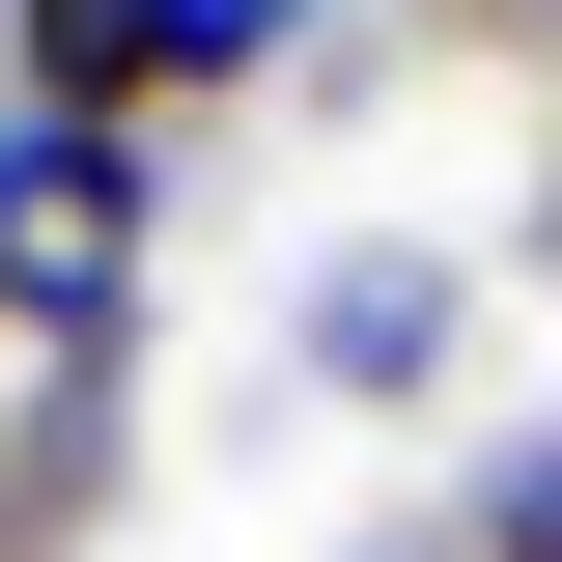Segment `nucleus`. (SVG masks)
<instances>
[{"label":"nucleus","instance_id":"39448f33","mask_svg":"<svg viewBox=\"0 0 562 562\" xmlns=\"http://www.w3.org/2000/svg\"><path fill=\"white\" fill-rule=\"evenodd\" d=\"M140 29H169V113H281L338 57V0H140Z\"/></svg>","mask_w":562,"mask_h":562},{"label":"nucleus","instance_id":"20e7f679","mask_svg":"<svg viewBox=\"0 0 562 562\" xmlns=\"http://www.w3.org/2000/svg\"><path fill=\"white\" fill-rule=\"evenodd\" d=\"M0 113L140 140V113H169V29H140V0H0Z\"/></svg>","mask_w":562,"mask_h":562},{"label":"nucleus","instance_id":"f03ea898","mask_svg":"<svg viewBox=\"0 0 562 562\" xmlns=\"http://www.w3.org/2000/svg\"><path fill=\"white\" fill-rule=\"evenodd\" d=\"M479 338H506V254H479V225H338V254L281 281V366H310L338 422H450Z\"/></svg>","mask_w":562,"mask_h":562},{"label":"nucleus","instance_id":"423d86ee","mask_svg":"<svg viewBox=\"0 0 562 562\" xmlns=\"http://www.w3.org/2000/svg\"><path fill=\"white\" fill-rule=\"evenodd\" d=\"M450 562H562V422H479L450 450Z\"/></svg>","mask_w":562,"mask_h":562},{"label":"nucleus","instance_id":"6e6552de","mask_svg":"<svg viewBox=\"0 0 562 562\" xmlns=\"http://www.w3.org/2000/svg\"><path fill=\"white\" fill-rule=\"evenodd\" d=\"M450 29H479V57H535V85H562V0H450Z\"/></svg>","mask_w":562,"mask_h":562},{"label":"nucleus","instance_id":"0eeeda50","mask_svg":"<svg viewBox=\"0 0 562 562\" xmlns=\"http://www.w3.org/2000/svg\"><path fill=\"white\" fill-rule=\"evenodd\" d=\"M479 254H506V281H562V113H535V198H506Z\"/></svg>","mask_w":562,"mask_h":562},{"label":"nucleus","instance_id":"7ed1b4c3","mask_svg":"<svg viewBox=\"0 0 562 562\" xmlns=\"http://www.w3.org/2000/svg\"><path fill=\"white\" fill-rule=\"evenodd\" d=\"M113 479H140V366H29L0 394V562H85Z\"/></svg>","mask_w":562,"mask_h":562},{"label":"nucleus","instance_id":"9d476101","mask_svg":"<svg viewBox=\"0 0 562 562\" xmlns=\"http://www.w3.org/2000/svg\"><path fill=\"white\" fill-rule=\"evenodd\" d=\"M0 140H29V113H0Z\"/></svg>","mask_w":562,"mask_h":562},{"label":"nucleus","instance_id":"f257e3e1","mask_svg":"<svg viewBox=\"0 0 562 562\" xmlns=\"http://www.w3.org/2000/svg\"><path fill=\"white\" fill-rule=\"evenodd\" d=\"M140 281H169V113L140 140L29 113L0 140V366H140Z\"/></svg>","mask_w":562,"mask_h":562},{"label":"nucleus","instance_id":"1a4fd4ad","mask_svg":"<svg viewBox=\"0 0 562 562\" xmlns=\"http://www.w3.org/2000/svg\"><path fill=\"white\" fill-rule=\"evenodd\" d=\"M422 29H450V0H422Z\"/></svg>","mask_w":562,"mask_h":562}]
</instances>
